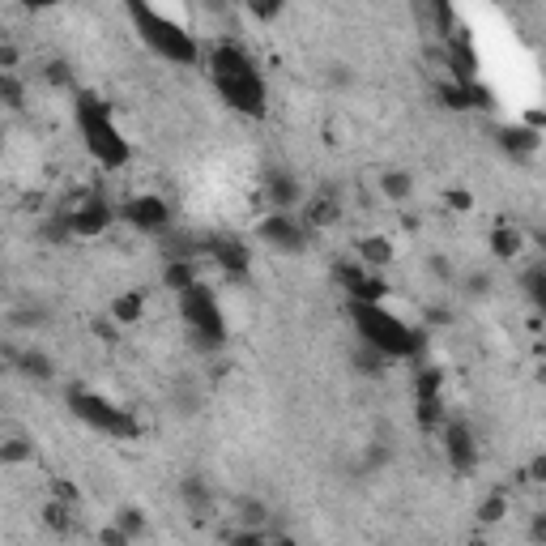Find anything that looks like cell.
Here are the masks:
<instances>
[{
    "instance_id": "31",
    "label": "cell",
    "mask_w": 546,
    "mask_h": 546,
    "mask_svg": "<svg viewBox=\"0 0 546 546\" xmlns=\"http://www.w3.org/2000/svg\"><path fill=\"white\" fill-rule=\"evenodd\" d=\"M52 500L77 512V504H82V491H77V483H69V478H52Z\"/></svg>"
},
{
    "instance_id": "12",
    "label": "cell",
    "mask_w": 546,
    "mask_h": 546,
    "mask_svg": "<svg viewBox=\"0 0 546 546\" xmlns=\"http://www.w3.org/2000/svg\"><path fill=\"white\" fill-rule=\"evenodd\" d=\"M261 239L273 248V252H303L308 248V227H303L299 214H269L261 222Z\"/></svg>"
},
{
    "instance_id": "23",
    "label": "cell",
    "mask_w": 546,
    "mask_h": 546,
    "mask_svg": "<svg viewBox=\"0 0 546 546\" xmlns=\"http://www.w3.org/2000/svg\"><path fill=\"white\" fill-rule=\"evenodd\" d=\"M380 197H384V201H393V205L410 201V197H414V180H410V171H384V175H380Z\"/></svg>"
},
{
    "instance_id": "17",
    "label": "cell",
    "mask_w": 546,
    "mask_h": 546,
    "mask_svg": "<svg viewBox=\"0 0 546 546\" xmlns=\"http://www.w3.org/2000/svg\"><path fill=\"white\" fill-rule=\"evenodd\" d=\"M197 282H205L197 256H180V261H167V265H163V286H167V291L184 295L188 286H197Z\"/></svg>"
},
{
    "instance_id": "29",
    "label": "cell",
    "mask_w": 546,
    "mask_h": 546,
    "mask_svg": "<svg viewBox=\"0 0 546 546\" xmlns=\"http://www.w3.org/2000/svg\"><path fill=\"white\" fill-rule=\"evenodd\" d=\"M0 103L9 111H22L26 107V82L18 73H0Z\"/></svg>"
},
{
    "instance_id": "5",
    "label": "cell",
    "mask_w": 546,
    "mask_h": 546,
    "mask_svg": "<svg viewBox=\"0 0 546 546\" xmlns=\"http://www.w3.org/2000/svg\"><path fill=\"white\" fill-rule=\"evenodd\" d=\"M175 299H180V320H184V329L192 337V346L197 350H222L227 346V316H222V303L214 295V286L197 282Z\"/></svg>"
},
{
    "instance_id": "27",
    "label": "cell",
    "mask_w": 546,
    "mask_h": 546,
    "mask_svg": "<svg viewBox=\"0 0 546 546\" xmlns=\"http://www.w3.org/2000/svg\"><path fill=\"white\" fill-rule=\"evenodd\" d=\"M235 521H239V529H265L269 525V508L261 500H239L235 504Z\"/></svg>"
},
{
    "instance_id": "30",
    "label": "cell",
    "mask_w": 546,
    "mask_h": 546,
    "mask_svg": "<svg viewBox=\"0 0 546 546\" xmlns=\"http://www.w3.org/2000/svg\"><path fill=\"white\" fill-rule=\"evenodd\" d=\"M521 286H525V295H529L534 308H546V269L542 265H529L521 273Z\"/></svg>"
},
{
    "instance_id": "35",
    "label": "cell",
    "mask_w": 546,
    "mask_h": 546,
    "mask_svg": "<svg viewBox=\"0 0 546 546\" xmlns=\"http://www.w3.org/2000/svg\"><path fill=\"white\" fill-rule=\"evenodd\" d=\"M465 295L470 299L491 295V273H470V278H465Z\"/></svg>"
},
{
    "instance_id": "34",
    "label": "cell",
    "mask_w": 546,
    "mask_h": 546,
    "mask_svg": "<svg viewBox=\"0 0 546 546\" xmlns=\"http://www.w3.org/2000/svg\"><path fill=\"white\" fill-rule=\"evenodd\" d=\"M355 363H359V372H384V367H389V359L384 355H376V350H367V346H359V355H355Z\"/></svg>"
},
{
    "instance_id": "16",
    "label": "cell",
    "mask_w": 546,
    "mask_h": 546,
    "mask_svg": "<svg viewBox=\"0 0 546 546\" xmlns=\"http://www.w3.org/2000/svg\"><path fill=\"white\" fill-rule=\"evenodd\" d=\"M9 367H18V372L30 380H52L56 376V363L47 359L39 346H9Z\"/></svg>"
},
{
    "instance_id": "6",
    "label": "cell",
    "mask_w": 546,
    "mask_h": 546,
    "mask_svg": "<svg viewBox=\"0 0 546 546\" xmlns=\"http://www.w3.org/2000/svg\"><path fill=\"white\" fill-rule=\"evenodd\" d=\"M214 82V94L222 103H227L231 111H239V116L248 120H265L269 111V86L261 73H244V77H210Z\"/></svg>"
},
{
    "instance_id": "18",
    "label": "cell",
    "mask_w": 546,
    "mask_h": 546,
    "mask_svg": "<svg viewBox=\"0 0 546 546\" xmlns=\"http://www.w3.org/2000/svg\"><path fill=\"white\" fill-rule=\"evenodd\" d=\"M355 252H359V265L372 269V273H384V269L393 265V244L384 235H363L359 244H355Z\"/></svg>"
},
{
    "instance_id": "14",
    "label": "cell",
    "mask_w": 546,
    "mask_h": 546,
    "mask_svg": "<svg viewBox=\"0 0 546 546\" xmlns=\"http://www.w3.org/2000/svg\"><path fill=\"white\" fill-rule=\"evenodd\" d=\"M265 192H269V214H295L299 201H303V188L286 171H273Z\"/></svg>"
},
{
    "instance_id": "3",
    "label": "cell",
    "mask_w": 546,
    "mask_h": 546,
    "mask_svg": "<svg viewBox=\"0 0 546 546\" xmlns=\"http://www.w3.org/2000/svg\"><path fill=\"white\" fill-rule=\"evenodd\" d=\"M350 325L359 333V346L376 350L389 363L414 359L423 350V329L406 325L397 312H389L384 303H350Z\"/></svg>"
},
{
    "instance_id": "4",
    "label": "cell",
    "mask_w": 546,
    "mask_h": 546,
    "mask_svg": "<svg viewBox=\"0 0 546 546\" xmlns=\"http://www.w3.org/2000/svg\"><path fill=\"white\" fill-rule=\"evenodd\" d=\"M64 401H69V414L77 423H86L90 431H99V436H111V440H137L141 436V423L133 410H124L120 401H111L107 393L99 389H69L64 393Z\"/></svg>"
},
{
    "instance_id": "41",
    "label": "cell",
    "mask_w": 546,
    "mask_h": 546,
    "mask_svg": "<svg viewBox=\"0 0 546 546\" xmlns=\"http://www.w3.org/2000/svg\"><path fill=\"white\" fill-rule=\"evenodd\" d=\"M248 13H256V18H278V13H282V5H278V0H273V5H248Z\"/></svg>"
},
{
    "instance_id": "32",
    "label": "cell",
    "mask_w": 546,
    "mask_h": 546,
    "mask_svg": "<svg viewBox=\"0 0 546 546\" xmlns=\"http://www.w3.org/2000/svg\"><path fill=\"white\" fill-rule=\"evenodd\" d=\"M43 82H47V86H56V90H69V86H73V69H69L64 60H47Z\"/></svg>"
},
{
    "instance_id": "1",
    "label": "cell",
    "mask_w": 546,
    "mask_h": 546,
    "mask_svg": "<svg viewBox=\"0 0 546 546\" xmlns=\"http://www.w3.org/2000/svg\"><path fill=\"white\" fill-rule=\"evenodd\" d=\"M128 22H133L137 39L146 43L158 60L175 64V69H192V64H201L205 47H201V39H197V30H192V26L180 18V13L137 0V5H128Z\"/></svg>"
},
{
    "instance_id": "13",
    "label": "cell",
    "mask_w": 546,
    "mask_h": 546,
    "mask_svg": "<svg viewBox=\"0 0 546 546\" xmlns=\"http://www.w3.org/2000/svg\"><path fill=\"white\" fill-rule=\"evenodd\" d=\"M337 282H342V291L350 295V303H384L389 299L384 278L372 273V269H363L359 261L355 265H337Z\"/></svg>"
},
{
    "instance_id": "8",
    "label": "cell",
    "mask_w": 546,
    "mask_h": 546,
    "mask_svg": "<svg viewBox=\"0 0 546 546\" xmlns=\"http://www.w3.org/2000/svg\"><path fill=\"white\" fill-rule=\"evenodd\" d=\"M440 448H444V461L453 474H474L478 470V436L465 419H444L440 423Z\"/></svg>"
},
{
    "instance_id": "25",
    "label": "cell",
    "mask_w": 546,
    "mask_h": 546,
    "mask_svg": "<svg viewBox=\"0 0 546 546\" xmlns=\"http://www.w3.org/2000/svg\"><path fill=\"white\" fill-rule=\"evenodd\" d=\"M26 461H35V444H30L26 436L0 440V465H26Z\"/></svg>"
},
{
    "instance_id": "26",
    "label": "cell",
    "mask_w": 546,
    "mask_h": 546,
    "mask_svg": "<svg viewBox=\"0 0 546 546\" xmlns=\"http://www.w3.org/2000/svg\"><path fill=\"white\" fill-rule=\"evenodd\" d=\"M43 525L52 529V534L69 538V534H73V508H64V504H56V500H47V504H43Z\"/></svg>"
},
{
    "instance_id": "24",
    "label": "cell",
    "mask_w": 546,
    "mask_h": 546,
    "mask_svg": "<svg viewBox=\"0 0 546 546\" xmlns=\"http://www.w3.org/2000/svg\"><path fill=\"white\" fill-rule=\"evenodd\" d=\"M111 525H116L128 542H137L141 534H146V512L133 508V504H124V508H116V521H111Z\"/></svg>"
},
{
    "instance_id": "36",
    "label": "cell",
    "mask_w": 546,
    "mask_h": 546,
    "mask_svg": "<svg viewBox=\"0 0 546 546\" xmlns=\"http://www.w3.org/2000/svg\"><path fill=\"white\" fill-rule=\"evenodd\" d=\"M269 542V529H239L231 538V546H265Z\"/></svg>"
},
{
    "instance_id": "10",
    "label": "cell",
    "mask_w": 546,
    "mask_h": 546,
    "mask_svg": "<svg viewBox=\"0 0 546 546\" xmlns=\"http://www.w3.org/2000/svg\"><path fill=\"white\" fill-rule=\"evenodd\" d=\"M201 60L210 64V77H244V73H261V69H256V56H252L239 39H218Z\"/></svg>"
},
{
    "instance_id": "37",
    "label": "cell",
    "mask_w": 546,
    "mask_h": 546,
    "mask_svg": "<svg viewBox=\"0 0 546 546\" xmlns=\"http://www.w3.org/2000/svg\"><path fill=\"white\" fill-rule=\"evenodd\" d=\"M18 60H22V52L13 43H0V73H18Z\"/></svg>"
},
{
    "instance_id": "43",
    "label": "cell",
    "mask_w": 546,
    "mask_h": 546,
    "mask_svg": "<svg viewBox=\"0 0 546 546\" xmlns=\"http://www.w3.org/2000/svg\"><path fill=\"white\" fill-rule=\"evenodd\" d=\"M470 546H495V542H487V538H470Z\"/></svg>"
},
{
    "instance_id": "9",
    "label": "cell",
    "mask_w": 546,
    "mask_h": 546,
    "mask_svg": "<svg viewBox=\"0 0 546 546\" xmlns=\"http://www.w3.org/2000/svg\"><path fill=\"white\" fill-rule=\"evenodd\" d=\"M124 222L146 235H163L171 227V201L158 197V192H133L124 201Z\"/></svg>"
},
{
    "instance_id": "20",
    "label": "cell",
    "mask_w": 546,
    "mask_h": 546,
    "mask_svg": "<svg viewBox=\"0 0 546 546\" xmlns=\"http://www.w3.org/2000/svg\"><path fill=\"white\" fill-rule=\"evenodd\" d=\"M107 316L116 320V325H137V320L146 316V295H141V291L116 295V299H111V308H107Z\"/></svg>"
},
{
    "instance_id": "42",
    "label": "cell",
    "mask_w": 546,
    "mask_h": 546,
    "mask_svg": "<svg viewBox=\"0 0 546 546\" xmlns=\"http://www.w3.org/2000/svg\"><path fill=\"white\" fill-rule=\"evenodd\" d=\"M265 546H299V542H295L291 534H282V529H278V534H269V542H265Z\"/></svg>"
},
{
    "instance_id": "33",
    "label": "cell",
    "mask_w": 546,
    "mask_h": 546,
    "mask_svg": "<svg viewBox=\"0 0 546 546\" xmlns=\"http://www.w3.org/2000/svg\"><path fill=\"white\" fill-rule=\"evenodd\" d=\"M47 320V312L43 308H22V312H9V325L13 329H39Z\"/></svg>"
},
{
    "instance_id": "28",
    "label": "cell",
    "mask_w": 546,
    "mask_h": 546,
    "mask_svg": "<svg viewBox=\"0 0 546 546\" xmlns=\"http://www.w3.org/2000/svg\"><path fill=\"white\" fill-rule=\"evenodd\" d=\"M508 508H512V500L504 491H491L483 504H478V525H500L504 517H508Z\"/></svg>"
},
{
    "instance_id": "7",
    "label": "cell",
    "mask_w": 546,
    "mask_h": 546,
    "mask_svg": "<svg viewBox=\"0 0 546 546\" xmlns=\"http://www.w3.org/2000/svg\"><path fill=\"white\" fill-rule=\"evenodd\" d=\"M60 214H64V222H69V235H73V239H94V235H103L111 222H116L111 201L99 197V192H86V197L69 201Z\"/></svg>"
},
{
    "instance_id": "15",
    "label": "cell",
    "mask_w": 546,
    "mask_h": 546,
    "mask_svg": "<svg viewBox=\"0 0 546 546\" xmlns=\"http://www.w3.org/2000/svg\"><path fill=\"white\" fill-rule=\"evenodd\" d=\"M333 222H342V201L333 197V192H316L303 205V227L308 231H329Z\"/></svg>"
},
{
    "instance_id": "11",
    "label": "cell",
    "mask_w": 546,
    "mask_h": 546,
    "mask_svg": "<svg viewBox=\"0 0 546 546\" xmlns=\"http://www.w3.org/2000/svg\"><path fill=\"white\" fill-rule=\"evenodd\" d=\"M197 252L210 256V261H214L222 273H227V278H244V273L252 269V248L244 244V239H235V235H214V239H205Z\"/></svg>"
},
{
    "instance_id": "22",
    "label": "cell",
    "mask_w": 546,
    "mask_h": 546,
    "mask_svg": "<svg viewBox=\"0 0 546 546\" xmlns=\"http://www.w3.org/2000/svg\"><path fill=\"white\" fill-rule=\"evenodd\" d=\"M180 495H184V504H188L192 517H210V504H214V500H210V487H205V478H197V474L184 478Z\"/></svg>"
},
{
    "instance_id": "19",
    "label": "cell",
    "mask_w": 546,
    "mask_h": 546,
    "mask_svg": "<svg viewBox=\"0 0 546 546\" xmlns=\"http://www.w3.org/2000/svg\"><path fill=\"white\" fill-rule=\"evenodd\" d=\"M500 146L512 158H534L542 150V133H534V128H525V124H508L500 133Z\"/></svg>"
},
{
    "instance_id": "40",
    "label": "cell",
    "mask_w": 546,
    "mask_h": 546,
    "mask_svg": "<svg viewBox=\"0 0 546 546\" xmlns=\"http://www.w3.org/2000/svg\"><path fill=\"white\" fill-rule=\"evenodd\" d=\"M448 205H453L457 214H465V210H474V197L470 192H448Z\"/></svg>"
},
{
    "instance_id": "21",
    "label": "cell",
    "mask_w": 546,
    "mask_h": 546,
    "mask_svg": "<svg viewBox=\"0 0 546 546\" xmlns=\"http://www.w3.org/2000/svg\"><path fill=\"white\" fill-rule=\"evenodd\" d=\"M491 252H495V261H517V256L525 252V235L517 227H495L491 231Z\"/></svg>"
},
{
    "instance_id": "38",
    "label": "cell",
    "mask_w": 546,
    "mask_h": 546,
    "mask_svg": "<svg viewBox=\"0 0 546 546\" xmlns=\"http://www.w3.org/2000/svg\"><path fill=\"white\" fill-rule=\"evenodd\" d=\"M99 546H133V542H128L116 525H103V529H99Z\"/></svg>"
},
{
    "instance_id": "2",
    "label": "cell",
    "mask_w": 546,
    "mask_h": 546,
    "mask_svg": "<svg viewBox=\"0 0 546 546\" xmlns=\"http://www.w3.org/2000/svg\"><path fill=\"white\" fill-rule=\"evenodd\" d=\"M73 124H77V137H82L86 154L103 171H120V167L133 163V146H128V137L120 133L116 116H111V107L99 99V94H90V90L73 94Z\"/></svg>"
},
{
    "instance_id": "39",
    "label": "cell",
    "mask_w": 546,
    "mask_h": 546,
    "mask_svg": "<svg viewBox=\"0 0 546 546\" xmlns=\"http://www.w3.org/2000/svg\"><path fill=\"white\" fill-rule=\"evenodd\" d=\"M525 478H529V483H546V457L538 453L534 461H529V470H525Z\"/></svg>"
}]
</instances>
